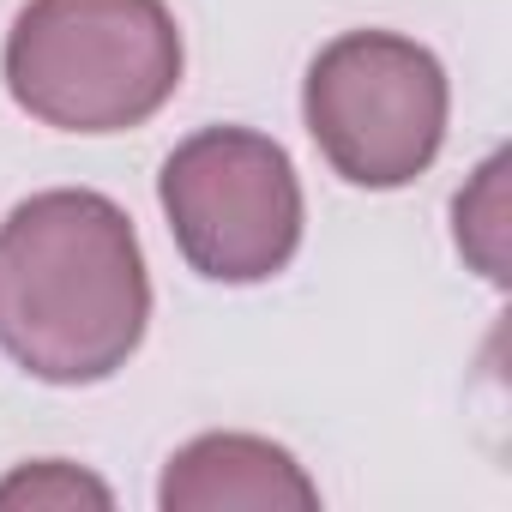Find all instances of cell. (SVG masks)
<instances>
[{
    "instance_id": "6da1fadb",
    "label": "cell",
    "mask_w": 512,
    "mask_h": 512,
    "mask_svg": "<svg viewBox=\"0 0 512 512\" xmlns=\"http://www.w3.org/2000/svg\"><path fill=\"white\" fill-rule=\"evenodd\" d=\"M151 278L133 217L91 187L31 193L0 223V350L31 380L97 386L133 362Z\"/></svg>"
},
{
    "instance_id": "7a4b0ae2",
    "label": "cell",
    "mask_w": 512,
    "mask_h": 512,
    "mask_svg": "<svg viewBox=\"0 0 512 512\" xmlns=\"http://www.w3.org/2000/svg\"><path fill=\"white\" fill-rule=\"evenodd\" d=\"M181 67L163 0H25L0 55L13 103L55 133L145 127L181 91Z\"/></svg>"
},
{
    "instance_id": "3957f363",
    "label": "cell",
    "mask_w": 512,
    "mask_h": 512,
    "mask_svg": "<svg viewBox=\"0 0 512 512\" xmlns=\"http://www.w3.org/2000/svg\"><path fill=\"white\" fill-rule=\"evenodd\" d=\"M446 115V67L398 31H344L302 79V121L320 157L368 193L410 187L440 157Z\"/></svg>"
},
{
    "instance_id": "277c9868",
    "label": "cell",
    "mask_w": 512,
    "mask_h": 512,
    "mask_svg": "<svg viewBox=\"0 0 512 512\" xmlns=\"http://www.w3.org/2000/svg\"><path fill=\"white\" fill-rule=\"evenodd\" d=\"M157 199L181 260L211 284H266L302 247V181L278 139L199 127L163 157Z\"/></svg>"
},
{
    "instance_id": "5b68a950",
    "label": "cell",
    "mask_w": 512,
    "mask_h": 512,
    "mask_svg": "<svg viewBox=\"0 0 512 512\" xmlns=\"http://www.w3.org/2000/svg\"><path fill=\"white\" fill-rule=\"evenodd\" d=\"M157 506L163 512H314L320 488L314 476L296 464V452H284L278 440L260 434H199L187 440L157 482Z\"/></svg>"
},
{
    "instance_id": "8992f818",
    "label": "cell",
    "mask_w": 512,
    "mask_h": 512,
    "mask_svg": "<svg viewBox=\"0 0 512 512\" xmlns=\"http://www.w3.org/2000/svg\"><path fill=\"white\" fill-rule=\"evenodd\" d=\"M0 506H49V512L97 506V512H109L115 494L91 470H79L67 458H43V464H25V470H13L7 482H0Z\"/></svg>"
},
{
    "instance_id": "52a82bcc",
    "label": "cell",
    "mask_w": 512,
    "mask_h": 512,
    "mask_svg": "<svg viewBox=\"0 0 512 512\" xmlns=\"http://www.w3.org/2000/svg\"><path fill=\"white\" fill-rule=\"evenodd\" d=\"M500 175H506V157H494V169H488V193H482L488 211H476V199L458 193V247L470 253V260H476L494 284L506 278V272H500V217H506V205H500Z\"/></svg>"
}]
</instances>
